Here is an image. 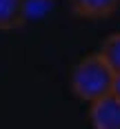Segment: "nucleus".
Instances as JSON below:
<instances>
[{
  "label": "nucleus",
  "instance_id": "obj_1",
  "mask_svg": "<svg viewBox=\"0 0 120 129\" xmlns=\"http://www.w3.org/2000/svg\"><path fill=\"white\" fill-rule=\"evenodd\" d=\"M113 82H116V71L100 56V51L80 58L71 71V91L85 103H93L111 93Z\"/></svg>",
  "mask_w": 120,
  "mask_h": 129
},
{
  "label": "nucleus",
  "instance_id": "obj_5",
  "mask_svg": "<svg viewBox=\"0 0 120 129\" xmlns=\"http://www.w3.org/2000/svg\"><path fill=\"white\" fill-rule=\"evenodd\" d=\"M100 56L109 62V67H111L116 74H120V31L113 34V36H109V38L102 42Z\"/></svg>",
  "mask_w": 120,
  "mask_h": 129
},
{
  "label": "nucleus",
  "instance_id": "obj_7",
  "mask_svg": "<svg viewBox=\"0 0 120 129\" xmlns=\"http://www.w3.org/2000/svg\"><path fill=\"white\" fill-rule=\"evenodd\" d=\"M42 2H51V0H42Z\"/></svg>",
  "mask_w": 120,
  "mask_h": 129
},
{
  "label": "nucleus",
  "instance_id": "obj_4",
  "mask_svg": "<svg viewBox=\"0 0 120 129\" xmlns=\"http://www.w3.org/2000/svg\"><path fill=\"white\" fill-rule=\"evenodd\" d=\"M27 22V0H0V31H13Z\"/></svg>",
  "mask_w": 120,
  "mask_h": 129
},
{
  "label": "nucleus",
  "instance_id": "obj_3",
  "mask_svg": "<svg viewBox=\"0 0 120 129\" xmlns=\"http://www.w3.org/2000/svg\"><path fill=\"white\" fill-rule=\"evenodd\" d=\"M120 0H69V7L73 16L85 20H105L113 16Z\"/></svg>",
  "mask_w": 120,
  "mask_h": 129
},
{
  "label": "nucleus",
  "instance_id": "obj_2",
  "mask_svg": "<svg viewBox=\"0 0 120 129\" xmlns=\"http://www.w3.org/2000/svg\"><path fill=\"white\" fill-rule=\"evenodd\" d=\"M89 122L93 129H120V98L107 93L89 103Z\"/></svg>",
  "mask_w": 120,
  "mask_h": 129
},
{
  "label": "nucleus",
  "instance_id": "obj_6",
  "mask_svg": "<svg viewBox=\"0 0 120 129\" xmlns=\"http://www.w3.org/2000/svg\"><path fill=\"white\" fill-rule=\"evenodd\" d=\"M111 93L120 98V74H116V82H113V91H111Z\"/></svg>",
  "mask_w": 120,
  "mask_h": 129
}]
</instances>
